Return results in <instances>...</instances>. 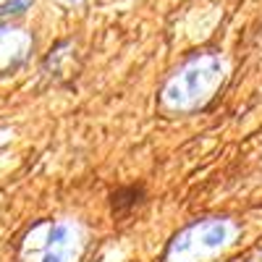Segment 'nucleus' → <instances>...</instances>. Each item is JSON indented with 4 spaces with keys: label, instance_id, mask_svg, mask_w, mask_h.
<instances>
[{
    "label": "nucleus",
    "instance_id": "nucleus-1",
    "mask_svg": "<svg viewBox=\"0 0 262 262\" xmlns=\"http://www.w3.org/2000/svg\"><path fill=\"white\" fill-rule=\"evenodd\" d=\"M32 3H34V0H6V3L0 6V18L16 16V13H21V11H27Z\"/></svg>",
    "mask_w": 262,
    "mask_h": 262
}]
</instances>
